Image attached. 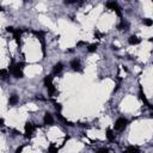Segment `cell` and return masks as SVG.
<instances>
[{
  "label": "cell",
  "mask_w": 153,
  "mask_h": 153,
  "mask_svg": "<svg viewBox=\"0 0 153 153\" xmlns=\"http://www.w3.org/2000/svg\"><path fill=\"white\" fill-rule=\"evenodd\" d=\"M6 31H7V32H12V33H13V32H14L16 30L13 29V28H12V26H9V28H7V29H6Z\"/></svg>",
  "instance_id": "cell-22"
},
{
  "label": "cell",
  "mask_w": 153,
  "mask_h": 153,
  "mask_svg": "<svg viewBox=\"0 0 153 153\" xmlns=\"http://www.w3.org/2000/svg\"><path fill=\"white\" fill-rule=\"evenodd\" d=\"M18 96L17 95H12L10 97V99H9V103H10V105H16L17 103H18Z\"/></svg>",
  "instance_id": "cell-13"
},
{
  "label": "cell",
  "mask_w": 153,
  "mask_h": 153,
  "mask_svg": "<svg viewBox=\"0 0 153 153\" xmlns=\"http://www.w3.org/2000/svg\"><path fill=\"white\" fill-rule=\"evenodd\" d=\"M43 121H44V124H49V126H52L54 123V120H53V116L49 114V112H46V115L43 117Z\"/></svg>",
  "instance_id": "cell-7"
},
{
  "label": "cell",
  "mask_w": 153,
  "mask_h": 153,
  "mask_svg": "<svg viewBox=\"0 0 153 153\" xmlns=\"http://www.w3.org/2000/svg\"><path fill=\"white\" fill-rule=\"evenodd\" d=\"M123 153H140L139 148L135 146H129L126 151H123Z\"/></svg>",
  "instance_id": "cell-12"
},
{
  "label": "cell",
  "mask_w": 153,
  "mask_h": 153,
  "mask_svg": "<svg viewBox=\"0 0 153 153\" xmlns=\"http://www.w3.org/2000/svg\"><path fill=\"white\" fill-rule=\"evenodd\" d=\"M103 35H104V33H100V32H98V31H96V32H95V36L97 37V38H100Z\"/></svg>",
  "instance_id": "cell-21"
},
{
  "label": "cell",
  "mask_w": 153,
  "mask_h": 153,
  "mask_svg": "<svg viewBox=\"0 0 153 153\" xmlns=\"http://www.w3.org/2000/svg\"><path fill=\"white\" fill-rule=\"evenodd\" d=\"M48 151H49V153H58L59 152V148H58V147H55L54 145H50Z\"/></svg>",
  "instance_id": "cell-18"
},
{
  "label": "cell",
  "mask_w": 153,
  "mask_h": 153,
  "mask_svg": "<svg viewBox=\"0 0 153 153\" xmlns=\"http://www.w3.org/2000/svg\"><path fill=\"white\" fill-rule=\"evenodd\" d=\"M22 66H23V64H13L12 62L9 67V72L11 74H13L16 78H23L24 74L22 72Z\"/></svg>",
  "instance_id": "cell-1"
},
{
  "label": "cell",
  "mask_w": 153,
  "mask_h": 153,
  "mask_svg": "<svg viewBox=\"0 0 153 153\" xmlns=\"http://www.w3.org/2000/svg\"><path fill=\"white\" fill-rule=\"evenodd\" d=\"M142 23H144V25H146V26H151V25L153 24V20L150 19V18H144V19H142Z\"/></svg>",
  "instance_id": "cell-16"
},
{
  "label": "cell",
  "mask_w": 153,
  "mask_h": 153,
  "mask_svg": "<svg viewBox=\"0 0 153 153\" xmlns=\"http://www.w3.org/2000/svg\"><path fill=\"white\" fill-rule=\"evenodd\" d=\"M44 85H46V87L48 90V93L50 96H53L56 92V89L53 85V74H49V76H47L46 78H44Z\"/></svg>",
  "instance_id": "cell-2"
},
{
  "label": "cell",
  "mask_w": 153,
  "mask_h": 153,
  "mask_svg": "<svg viewBox=\"0 0 153 153\" xmlns=\"http://www.w3.org/2000/svg\"><path fill=\"white\" fill-rule=\"evenodd\" d=\"M128 43L129 44H132V46H135V44H139L140 43V38L138 37V36H130L129 38H128Z\"/></svg>",
  "instance_id": "cell-9"
},
{
  "label": "cell",
  "mask_w": 153,
  "mask_h": 153,
  "mask_svg": "<svg viewBox=\"0 0 153 153\" xmlns=\"http://www.w3.org/2000/svg\"><path fill=\"white\" fill-rule=\"evenodd\" d=\"M106 138H108L109 141H114L115 140V135H114V133H112V130L110 128L106 129Z\"/></svg>",
  "instance_id": "cell-14"
},
{
  "label": "cell",
  "mask_w": 153,
  "mask_h": 153,
  "mask_svg": "<svg viewBox=\"0 0 153 153\" xmlns=\"http://www.w3.org/2000/svg\"><path fill=\"white\" fill-rule=\"evenodd\" d=\"M23 148H24V146H20V147H18V148L16 150V153H22V151H23Z\"/></svg>",
  "instance_id": "cell-23"
},
{
  "label": "cell",
  "mask_w": 153,
  "mask_h": 153,
  "mask_svg": "<svg viewBox=\"0 0 153 153\" xmlns=\"http://www.w3.org/2000/svg\"><path fill=\"white\" fill-rule=\"evenodd\" d=\"M106 7L108 9H110V10H114L115 12L117 13V16H122V12H121V9H120V6L117 5V3H115V1H109V3H106Z\"/></svg>",
  "instance_id": "cell-5"
},
{
  "label": "cell",
  "mask_w": 153,
  "mask_h": 153,
  "mask_svg": "<svg viewBox=\"0 0 153 153\" xmlns=\"http://www.w3.org/2000/svg\"><path fill=\"white\" fill-rule=\"evenodd\" d=\"M128 28H129V24H128V22H126L124 19H122L121 20V23L117 25V29L118 30H128Z\"/></svg>",
  "instance_id": "cell-8"
},
{
  "label": "cell",
  "mask_w": 153,
  "mask_h": 153,
  "mask_svg": "<svg viewBox=\"0 0 153 153\" xmlns=\"http://www.w3.org/2000/svg\"><path fill=\"white\" fill-rule=\"evenodd\" d=\"M128 124V120L124 117H120L117 118L116 122H115V129L118 130V132H122V130H124V128L127 127Z\"/></svg>",
  "instance_id": "cell-3"
},
{
  "label": "cell",
  "mask_w": 153,
  "mask_h": 153,
  "mask_svg": "<svg viewBox=\"0 0 153 153\" xmlns=\"http://www.w3.org/2000/svg\"><path fill=\"white\" fill-rule=\"evenodd\" d=\"M20 35H22V30H19V29H17L14 32H13V38L16 39V42L17 43H20Z\"/></svg>",
  "instance_id": "cell-11"
},
{
  "label": "cell",
  "mask_w": 153,
  "mask_h": 153,
  "mask_svg": "<svg viewBox=\"0 0 153 153\" xmlns=\"http://www.w3.org/2000/svg\"><path fill=\"white\" fill-rule=\"evenodd\" d=\"M0 76H1V79H3V80H5V79H7L9 73H7L6 70H1V71H0Z\"/></svg>",
  "instance_id": "cell-17"
},
{
  "label": "cell",
  "mask_w": 153,
  "mask_h": 153,
  "mask_svg": "<svg viewBox=\"0 0 153 153\" xmlns=\"http://www.w3.org/2000/svg\"><path fill=\"white\" fill-rule=\"evenodd\" d=\"M71 67H72V70H73V71H76V72H81V65H80V61L77 60V59L71 61Z\"/></svg>",
  "instance_id": "cell-6"
},
{
  "label": "cell",
  "mask_w": 153,
  "mask_h": 153,
  "mask_svg": "<svg viewBox=\"0 0 153 153\" xmlns=\"http://www.w3.org/2000/svg\"><path fill=\"white\" fill-rule=\"evenodd\" d=\"M62 68H64V65H62L61 62H58L53 68V74H59V73L62 71Z\"/></svg>",
  "instance_id": "cell-10"
},
{
  "label": "cell",
  "mask_w": 153,
  "mask_h": 153,
  "mask_svg": "<svg viewBox=\"0 0 153 153\" xmlns=\"http://www.w3.org/2000/svg\"><path fill=\"white\" fill-rule=\"evenodd\" d=\"M97 153H112V152L108 148H99V150H97Z\"/></svg>",
  "instance_id": "cell-19"
},
{
  "label": "cell",
  "mask_w": 153,
  "mask_h": 153,
  "mask_svg": "<svg viewBox=\"0 0 153 153\" xmlns=\"http://www.w3.org/2000/svg\"><path fill=\"white\" fill-rule=\"evenodd\" d=\"M55 109H56V111H58V112H60V111H61V109H62V106H61V104H59V103H56V104H55Z\"/></svg>",
  "instance_id": "cell-20"
},
{
  "label": "cell",
  "mask_w": 153,
  "mask_h": 153,
  "mask_svg": "<svg viewBox=\"0 0 153 153\" xmlns=\"http://www.w3.org/2000/svg\"><path fill=\"white\" fill-rule=\"evenodd\" d=\"M36 129V126L31 122H26L25 123V138H31L33 132Z\"/></svg>",
  "instance_id": "cell-4"
},
{
  "label": "cell",
  "mask_w": 153,
  "mask_h": 153,
  "mask_svg": "<svg viewBox=\"0 0 153 153\" xmlns=\"http://www.w3.org/2000/svg\"><path fill=\"white\" fill-rule=\"evenodd\" d=\"M0 123H1V126H4V118H1V120H0Z\"/></svg>",
  "instance_id": "cell-24"
},
{
  "label": "cell",
  "mask_w": 153,
  "mask_h": 153,
  "mask_svg": "<svg viewBox=\"0 0 153 153\" xmlns=\"http://www.w3.org/2000/svg\"><path fill=\"white\" fill-rule=\"evenodd\" d=\"M97 47H98V44H97V43L90 44V46H89V48H87V50H89L90 53H93V52H96V50H97Z\"/></svg>",
  "instance_id": "cell-15"
}]
</instances>
